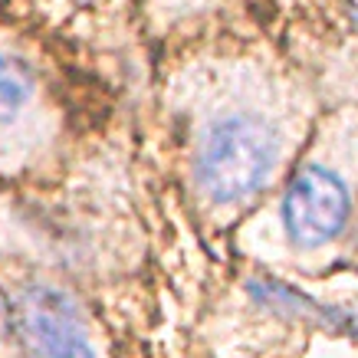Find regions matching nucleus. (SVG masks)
Here are the masks:
<instances>
[{"instance_id": "5", "label": "nucleus", "mask_w": 358, "mask_h": 358, "mask_svg": "<svg viewBox=\"0 0 358 358\" xmlns=\"http://www.w3.org/2000/svg\"><path fill=\"white\" fill-rule=\"evenodd\" d=\"M33 96V76L30 69L0 50V125L10 122L17 112L30 102Z\"/></svg>"}, {"instance_id": "2", "label": "nucleus", "mask_w": 358, "mask_h": 358, "mask_svg": "<svg viewBox=\"0 0 358 358\" xmlns=\"http://www.w3.org/2000/svg\"><path fill=\"white\" fill-rule=\"evenodd\" d=\"M280 227L293 253L322 266L326 253H342L358 230V187L326 158L296 162L280 197Z\"/></svg>"}, {"instance_id": "1", "label": "nucleus", "mask_w": 358, "mask_h": 358, "mask_svg": "<svg viewBox=\"0 0 358 358\" xmlns=\"http://www.w3.org/2000/svg\"><path fill=\"white\" fill-rule=\"evenodd\" d=\"M185 148L197 204L220 220L253 210L299 162L289 112H273V92L247 86L201 89Z\"/></svg>"}, {"instance_id": "3", "label": "nucleus", "mask_w": 358, "mask_h": 358, "mask_svg": "<svg viewBox=\"0 0 358 358\" xmlns=\"http://www.w3.org/2000/svg\"><path fill=\"white\" fill-rule=\"evenodd\" d=\"M13 319L33 358H106L89 313L56 282H20L13 296Z\"/></svg>"}, {"instance_id": "4", "label": "nucleus", "mask_w": 358, "mask_h": 358, "mask_svg": "<svg viewBox=\"0 0 358 358\" xmlns=\"http://www.w3.org/2000/svg\"><path fill=\"white\" fill-rule=\"evenodd\" d=\"M289 33H299L329 59L352 53L358 59V0H280Z\"/></svg>"}]
</instances>
